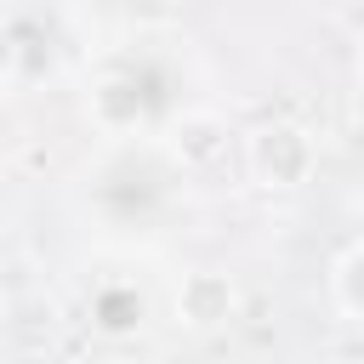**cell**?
Wrapping results in <instances>:
<instances>
[{
	"mask_svg": "<svg viewBox=\"0 0 364 364\" xmlns=\"http://www.w3.org/2000/svg\"><path fill=\"white\" fill-rule=\"evenodd\" d=\"M85 199H91L102 228H114V233H154L171 216V205H176V165L159 148H148V142H125V148L97 159Z\"/></svg>",
	"mask_w": 364,
	"mask_h": 364,
	"instance_id": "cell-1",
	"label": "cell"
},
{
	"mask_svg": "<svg viewBox=\"0 0 364 364\" xmlns=\"http://www.w3.org/2000/svg\"><path fill=\"white\" fill-rule=\"evenodd\" d=\"M336 296H341V307H347L353 318H364V245L336 267Z\"/></svg>",
	"mask_w": 364,
	"mask_h": 364,
	"instance_id": "cell-7",
	"label": "cell"
},
{
	"mask_svg": "<svg viewBox=\"0 0 364 364\" xmlns=\"http://www.w3.org/2000/svg\"><path fill=\"white\" fill-rule=\"evenodd\" d=\"M353 17H358V23H364V0H353Z\"/></svg>",
	"mask_w": 364,
	"mask_h": 364,
	"instance_id": "cell-9",
	"label": "cell"
},
{
	"mask_svg": "<svg viewBox=\"0 0 364 364\" xmlns=\"http://www.w3.org/2000/svg\"><path fill=\"white\" fill-rule=\"evenodd\" d=\"M341 364H364V336H353V341L341 347Z\"/></svg>",
	"mask_w": 364,
	"mask_h": 364,
	"instance_id": "cell-8",
	"label": "cell"
},
{
	"mask_svg": "<svg viewBox=\"0 0 364 364\" xmlns=\"http://www.w3.org/2000/svg\"><path fill=\"white\" fill-rule=\"evenodd\" d=\"M91 108H97V119L114 125V131L165 125V119L182 108V74H176V63L159 57V51L119 57V63H108V74L97 80Z\"/></svg>",
	"mask_w": 364,
	"mask_h": 364,
	"instance_id": "cell-2",
	"label": "cell"
},
{
	"mask_svg": "<svg viewBox=\"0 0 364 364\" xmlns=\"http://www.w3.org/2000/svg\"><path fill=\"white\" fill-rule=\"evenodd\" d=\"M0 34H6V46H11V68H17L23 80H40V74L57 63V23H51V17H40V11H17Z\"/></svg>",
	"mask_w": 364,
	"mask_h": 364,
	"instance_id": "cell-4",
	"label": "cell"
},
{
	"mask_svg": "<svg viewBox=\"0 0 364 364\" xmlns=\"http://www.w3.org/2000/svg\"><path fill=\"white\" fill-rule=\"evenodd\" d=\"M176 307H182V318H188V324L210 330V324H222V318L233 313V284H228L222 273L199 267V273H188V279H182V296H176Z\"/></svg>",
	"mask_w": 364,
	"mask_h": 364,
	"instance_id": "cell-6",
	"label": "cell"
},
{
	"mask_svg": "<svg viewBox=\"0 0 364 364\" xmlns=\"http://www.w3.org/2000/svg\"><path fill=\"white\" fill-rule=\"evenodd\" d=\"M250 165H256L262 182L296 188V182L313 171V142H307V131H296V125H262V131L250 136Z\"/></svg>",
	"mask_w": 364,
	"mask_h": 364,
	"instance_id": "cell-3",
	"label": "cell"
},
{
	"mask_svg": "<svg viewBox=\"0 0 364 364\" xmlns=\"http://www.w3.org/2000/svg\"><path fill=\"white\" fill-rule=\"evenodd\" d=\"M85 313H91V330H102V336H131V330H142V318H148V296H142L136 284H125V279H108V284L91 290Z\"/></svg>",
	"mask_w": 364,
	"mask_h": 364,
	"instance_id": "cell-5",
	"label": "cell"
}]
</instances>
